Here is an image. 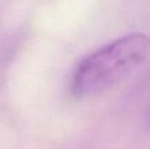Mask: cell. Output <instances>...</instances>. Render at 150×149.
Returning a JSON list of instances; mask_svg holds the SVG:
<instances>
[{"label": "cell", "instance_id": "obj_1", "mask_svg": "<svg viewBox=\"0 0 150 149\" xmlns=\"http://www.w3.org/2000/svg\"><path fill=\"white\" fill-rule=\"evenodd\" d=\"M150 54V37L136 32L116 38L86 55L76 65L70 81L78 98L107 90L134 71Z\"/></svg>", "mask_w": 150, "mask_h": 149}, {"label": "cell", "instance_id": "obj_2", "mask_svg": "<svg viewBox=\"0 0 150 149\" xmlns=\"http://www.w3.org/2000/svg\"><path fill=\"white\" fill-rule=\"evenodd\" d=\"M148 126H149V131H150V106L148 110Z\"/></svg>", "mask_w": 150, "mask_h": 149}]
</instances>
